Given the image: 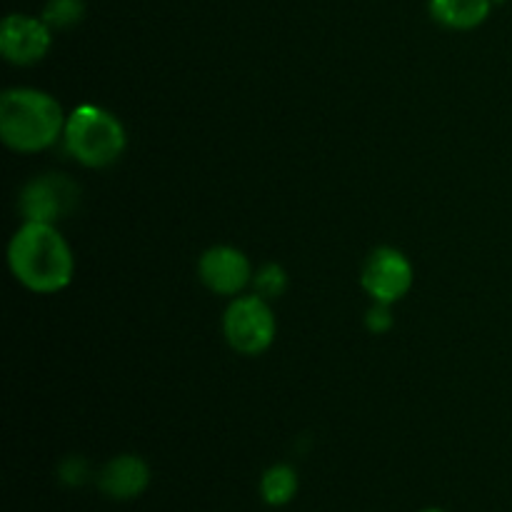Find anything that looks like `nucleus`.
Masks as SVG:
<instances>
[{
    "instance_id": "4",
    "label": "nucleus",
    "mask_w": 512,
    "mask_h": 512,
    "mask_svg": "<svg viewBox=\"0 0 512 512\" xmlns=\"http://www.w3.org/2000/svg\"><path fill=\"white\" fill-rule=\"evenodd\" d=\"M275 315L263 295H243L228 305L223 333L230 348L240 355H260L275 340Z\"/></svg>"
},
{
    "instance_id": "1",
    "label": "nucleus",
    "mask_w": 512,
    "mask_h": 512,
    "mask_svg": "<svg viewBox=\"0 0 512 512\" xmlns=\"http://www.w3.org/2000/svg\"><path fill=\"white\" fill-rule=\"evenodd\" d=\"M10 273L33 293L50 295L73 280V250L48 223H23L8 245Z\"/></svg>"
},
{
    "instance_id": "5",
    "label": "nucleus",
    "mask_w": 512,
    "mask_h": 512,
    "mask_svg": "<svg viewBox=\"0 0 512 512\" xmlns=\"http://www.w3.org/2000/svg\"><path fill=\"white\" fill-rule=\"evenodd\" d=\"M78 195L73 180L55 173L40 175V178L30 180L20 193V215L25 218V223L55 225V220L73 213Z\"/></svg>"
},
{
    "instance_id": "8",
    "label": "nucleus",
    "mask_w": 512,
    "mask_h": 512,
    "mask_svg": "<svg viewBox=\"0 0 512 512\" xmlns=\"http://www.w3.org/2000/svg\"><path fill=\"white\" fill-rule=\"evenodd\" d=\"M198 275L215 295H238L253 280V268L245 253L230 245H215L200 255Z\"/></svg>"
},
{
    "instance_id": "17",
    "label": "nucleus",
    "mask_w": 512,
    "mask_h": 512,
    "mask_svg": "<svg viewBox=\"0 0 512 512\" xmlns=\"http://www.w3.org/2000/svg\"><path fill=\"white\" fill-rule=\"evenodd\" d=\"M493 3H503V0H493Z\"/></svg>"
},
{
    "instance_id": "13",
    "label": "nucleus",
    "mask_w": 512,
    "mask_h": 512,
    "mask_svg": "<svg viewBox=\"0 0 512 512\" xmlns=\"http://www.w3.org/2000/svg\"><path fill=\"white\" fill-rule=\"evenodd\" d=\"M253 280H255V288H258V295H263V298H275V295L283 293L285 285H288L285 270L275 263L263 265Z\"/></svg>"
},
{
    "instance_id": "11",
    "label": "nucleus",
    "mask_w": 512,
    "mask_h": 512,
    "mask_svg": "<svg viewBox=\"0 0 512 512\" xmlns=\"http://www.w3.org/2000/svg\"><path fill=\"white\" fill-rule=\"evenodd\" d=\"M298 485L300 480L295 468L278 463L273 465V468L265 470L263 478H260V495H263L265 503L273 505V508H283V505H288L290 500L298 495Z\"/></svg>"
},
{
    "instance_id": "15",
    "label": "nucleus",
    "mask_w": 512,
    "mask_h": 512,
    "mask_svg": "<svg viewBox=\"0 0 512 512\" xmlns=\"http://www.w3.org/2000/svg\"><path fill=\"white\" fill-rule=\"evenodd\" d=\"M368 328L373 333H385V330L393 328V313H390V305L375 303L373 308L368 310V318H365Z\"/></svg>"
},
{
    "instance_id": "16",
    "label": "nucleus",
    "mask_w": 512,
    "mask_h": 512,
    "mask_svg": "<svg viewBox=\"0 0 512 512\" xmlns=\"http://www.w3.org/2000/svg\"><path fill=\"white\" fill-rule=\"evenodd\" d=\"M420 512H445V510H440V508H425V510H420Z\"/></svg>"
},
{
    "instance_id": "14",
    "label": "nucleus",
    "mask_w": 512,
    "mask_h": 512,
    "mask_svg": "<svg viewBox=\"0 0 512 512\" xmlns=\"http://www.w3.org/2000/svg\"><path fill=\"white\" fill-rule=\"evenodd\" d=\"M58 475L65 485L75 488V485H83L85 480H88L90 470H88V463H85L83 458H68L60 463Z\"/></svg>"
},
{
    "instance_id": "6",
    "label": "nucleus",
    "mask_w": 512,
    "mask_h": 512,
    "mask_svg": "<svg viewBox=\"0 0 512 512\" xmlns=\"http://www.w3.org/2000/svg\"><path fill=\"white\" fill-rule=\"evenodd\" d=\"M360 283L375 303L393 305L413 288V265L400 250L378 248L365 260Z\"/></svg>"
},
{
    "instance_id": "7",
    "label": "nucleus",
    "mask_w": 512,
    "mask_h": 512,
    "mask_svg": "<svg viewBox=\"0 0 512 512\" xmlns=\"http://www.w3.org/2000/svg\"><path fill=\"white\" fill-rule=\"evenodd\" d=\"M53 30L43 18L25 13L5 15L0 25V53L13 65H33L48 55Z\"/></svg>"
},
{
    "instance_id": "9",
    "label": "nucleus",
    "mask_w": 512,
    "mask_h": 512,
    "mask_svg": "<svg viewBox=\"0 0 512 512\" xmlns=\"http://www.w3.org/2000/svg\"><path fill=\"white\" fill-rule=\"evenodd\" d=\"M150 485V468L138 455H115L100 470L98 488L113 500H133Z\"/></svg>"
},
{
    "instance_id": "2",
    "label": "nucleus",
    "mask_w": 512,
    "mask_h": 512,
    "mask_svg": "<svg viewBox=\"0 0 512 512\" xmlns=\"http://www.w3.org/2000/svg\"><path fill=\"white\" fill-rule=\"evenodd\" d=\"M65 113L53 95L35 88L5 90L0 98V138L15 153H40L65 130Z\"/></svg>"
},
{
    "instance_id": "10",
    "label": "nucleus",
    "mask_w": 512,
    "mask_h": 512,
    "mask_svg": "<svg viewBox=\"0 0 512 512\" xmlns=\"http://www.w3.org/2000/svg\"><path fill=\"white\" fill-rule=\"evenodd\" d=\"M493 0H428L435 23L450 30H473L488 20Z\"/></svg>"
},
{
    "instance_id": "3",
    "label": "nucleus",
    "mask_w": 512,
    "mask_h": 512,
    "mask_svg": "<svg viewBox=\"0 0 512 512\" xmlns=\"http://www.w3.org/2000/svg\"><path fill=\"white\" fill-rule=\"evenodd\" d=\"M65 150L88 168H108L123 155L125 128L113 113L98 105H80L65 120Z\"/></svg>"
},
{
    "instance_id": "12",
    "label": "nucleus",
    "mask_w": 512,
    "mask_h": 512,
    "mask_svg": "<svg viewBox=\"0 0 512 512\" xmlns=\"http://www.w3.org/2000/svg\"><path fill=\"white\" fill-rule=\"evenodd\" d=\"M40 18L50 30H68L85 18V0H48Z\"/></svg>"
}]
</instances>
